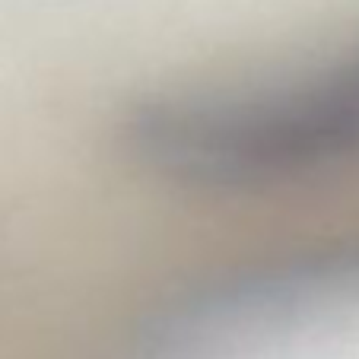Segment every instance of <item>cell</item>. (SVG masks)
<instances>
[{
    "mask_svg": "<svg viewBox=\"0 0 359 359\" xmlns=\"http://www.w3.org/2000/svg\"><path fill=\"white\" fill-rule=\"evenodd\" d=\"M121 147L163 182L258 191L359 159V45L273 80L165 89L124 115Z\"/></svg>",
    "mask_w": 359,
    "mask_h": 359,
    "instance_id": "cell-1",
    "label": "cell"
}]
</instances>
